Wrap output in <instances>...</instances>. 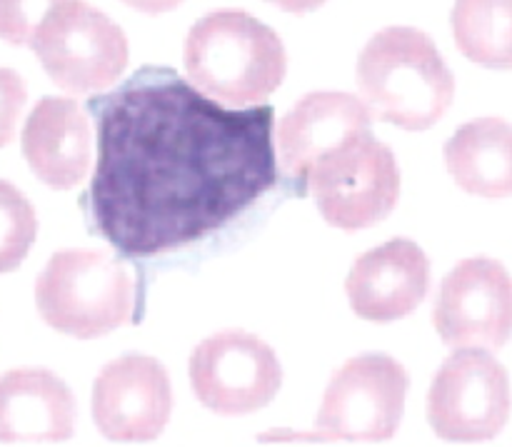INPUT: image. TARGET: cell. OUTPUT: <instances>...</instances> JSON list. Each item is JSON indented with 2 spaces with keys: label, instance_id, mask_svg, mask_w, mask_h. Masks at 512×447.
<instances>
[{
  "label": "cell",
  "instance_id": "6da1fadb",
  "mask_svg": "<svg viewBox=\"0 0 512 447\" xmlns=\"http://www.w3.org/2000/svg\"><path fill=\"white\" fill-rule=\"evenodd\" d=\"M85 108L98 160L85 205L125 258L173 253L223 230L278 185L275 113L225 108L165 65H143Z\"/></svg>",
  "mask_w": 512,
  "mask_h": 447
},
{
  "label": "cell",
  "instance_id": "5bb4252c",
  "mask_svg": "<svg viewBox=\"0 0 512 447\" xmlns=\"http://www.w3.org/2000/svg\"><path fill=\"white\" fill-rule=\"evenodd\" d=\"M78 405L63 378L48 368L0 375V445L65 443L75 435Z\"/></svg>",
  "mask_w": 512,
  "mask_h": 447
},
{
  "label": "cell",
  "instance_id": "ac0fdd59",
  "mask_svg": "<svg viewBox=\"0 0 512 447\" xmlns=\"http://www.w3.org/2000/svg\"><path fill=\"white\" fill-rule=\"evenodd\" d=\"M38 238V215L30 200L8 180H0V275L13 273Z\"/></svg>",
  "mask_w": 512,
  "mask_h": 447
},
{
  "label": "cell",
  "instance_id": "4fadbf2b",
  "mask_svg": "<svg viewBox=\"0 0 512 447\" xmlns=\"http://www.w3.org/2000/svg\"><path fill=\"white\" fill-rule=\"evenodd\" d=\"M370 118H373L370 110L353 93L315 90L303 95L280 118L275 130L278 168H283L288 180L305 185L315 160L370 130Z\"/></svg>",
  "mask_w": 512,
  "mask_h": 447
},
{
  "label": "cell",
  "instance_id": "2e32d148",
  "mask_svg": "<svg viewBox=\"0 0 512 447\" xmlns=\"http://www.w3.org/2000/svg\"><path fill=\"white\" fill-rule=\"evenodd\" d=\"M445 168L465 193L480 198L512 195V123L475 118L460 125L445 143Z\"/></svg>",
  "mask_w": 512,
  "mask_h": 447
},
{
  "label": "cell",
  "instance_id": "44dd1931",
  "mask_svg": "<svg viewBox=\"0 0 512 447\" xmlns=\"http://www.w3.org/2000/svg\"><path fill=\"white\" fill-rule=\"evenodd\" d=\"M123 3L130 5V8L140 10V13L158 15V13H168V10H175L183 0H123Z\"/></svg>",
  "mask_w": 512,
  "mask_h": 447
},
{
  "label": "cell",
  "instance_id": "ba28073f",
  "mask_svg": "<svg viewBox=\"0 0 512 447\" xmlns=\"http://www.w3.org/2000/svg\"><path fill=\"white\" fill-rule=\"evenodd\" d=\"M510 375L488 350H453L428 390V423L445 443H488L510 420Z\"/></svg>",
  "mask_w": 512,
  "mask_h": 447
},
{
  "label": "cell",
  "instance_id": "ffe728a7",
  "mask_svg": "<svg viewBox=\"0 0 512 447\" xmlns=\"http://www.w3.org/2000/svg\"><path fill=\"white\" fill-rule=\"evenodd\" d=\"M28 100V88L13 68H0V150L13 140L20 113Z\"/></svg>",
  "mask_w": 512,
  "mask_h": 447
},
{
  "label": "cell",
  "instance_id": "9a60e30c",
  "mask_svg": "<svg viewBox=\"0 0 512 447\" xmlns=\"http://www.w3.org/2000/svg\"><path fill=\"white\" fill-rule=\"evenodd\" d=\"M23 155L40 183L70 190L90 168V125L85 110L70 98L45 95L23 125Z\"/></svg>",
  "mask_w": 512,
  "mask_h": 447
},
{
  "label": "cell",
  "instance_id": "7a4b0ae2",
  "mask_svg": "<svg viewBox=\"0 0 512 447\" xmlns=\"http://www.w3.org/2000/svg\"><path fill=\"white\" fill-rule=\"evenodd\" d=\"M358 88L365 108L403 130H428L448 113L455 78L428 33L388 25L358 55Z\"/></svg>",
  "mask_w": 512,
  "mask_h": 447
},
{
  "label": "cell",
  "instance_id": "8992f818",
  "mask_svg": "<svg viewBox=\"0 0 512 447\" xmlns=\"http://www.w3.org/2000/svg\"><path fill=\"white\" fill-rule=\"evenodd\" d=\"M305 183L320 215L345 233L380 223L400 200L398 158L370 130L320 155Z\"/></svg>",
  "mask_w": 512,
  "mask_h": 447
},
{
  "label": "cell",
  "instance_id": "5b68a950",
  "mask_svg": "<svg viewBox=\"0 0 512 447\" xmlns=\"http://www.w3.org/2000/svg\"><path fill=\"white\" fill-rule=\"evenodd\" d=\"M133 293L128 268L105 250H60L35 280L40 318L78 340L103 338L128 323Z\"/></svg>",
  "mask_w": 512,
  "mask_h": 447
},
{
  "label": "cell",
  "instance_id": "8fae6325",
  "mask_svg": "<svg viewBox=\"0 0 512 447\" xmlns=\"http://www.w3.org/2000/svg\"><path fill=\"white\" fill-rule=\"evenodd\" d=\"M93 423L110 443H153L173 415V385L160 360L128 353L110 360L93 383Z\"/></svg>",
  "mask_w": 512,
  "mask_h": 447
},
{
  "label": "cell",
  "instance_id": "3957f363",
  "mask_svg": "<svg viewBox=\"0 0 512 447\" xmlns=\"http://www.w3.org/2000/svg\"><path fill=\"white\" fill-rule=\"evenodd\" d=\"M190 83L225 105L263 103L280 88L288 53L270 25L245 10H213L188 30L183 48Z\"/></svg>",
  "mask_w": 512,
  "mask_h": 447
},
{
  "label": "cell",
  "instance_id": "30bf717a",
  "mask_svg": "<svg viewBox=\"0 0 512 447\" xmlns=\"http://www.w3.org/2000/svg\"><path fill=\"white\" fill-rule=\"evenodd\" d=\"M433 325L453 350L505 348L512 338V275L505 265L493 258L460 260L440 283Z\"/></svg>",
  "mask_w": 512,
  "mask_h": 447
},
{
  "label": "cell",
  "instance_id": "9c48e42d",
  "mask_svg": "<svg viewBox=\"0 0 512 447\" xmlns=\"http://www.w3.org/2000/svg\"><path fill=\"white\" fill-rule=\"evenodd\" d=\"M188 375L200 405L223 418L268 408L283 385L275 350L248 330H220L195 345Z\"/></svg>",
  "mask_w": 512,
  "mask_h": 447
},
{
  "label": "cell",
  "instance_id": "7c38bea8",
  "mask_svg": "<svg viewBox=\"0 0 512 447\" xmlns=\"http://www.w3.org/2000/svg\"><path fill=\"white\" fill-rule=\"evenodd\" d=\"M430 288V260L418 243L395 238L355 258L345 280L350 308L370 323H395L413 313Z\"/></svg>",
  "mask_w": 512,
  "mask_h": 447
},
{
  "label": "cell",
  "instance_id": "52a82bcc",
  "mask_svg": "<svg viewBox=\"0 0 512 447\" xmlns=\"http://www.w3.org/2000/svg\"><path fill=\"white\" fill-rule=\"evenodd\" d=\"M30 48L65 93L110 88L128 65V38L103 10L85 0L55 5L30 38Z\"/></svg>",
  "mask_w": 512,
  "mask_h": 447
},
{
  "label": "cell",
  "instance_id": "d6986e66",
  "mask_svg": "<svg viewBox=\"0 0 512 447\" xmlns=\"http://www.w3.org/2000/svg\"><path fill=\"white\" fill-rule=\"evenodd\" d=\"M65 0H0V40L28 45L38 25Z\"/></svg>",
  "mask_w": 512,
  "mask_h": 447
},
{
  "label": "cell",
  "instance_id": "7402d4cb",
  "mask_svg": "<svg viewBox=\"0 0 512 447\" xmlns=\"http://www.w3.org/2000/svg\"><path fill=\"white\" fill-rule=\"evenodd\" d=\"M268 3L278 5V8L288 10V13H313L318 10L325 0H268Z\"/></svg>",
  "mask_w": 512,
  "mask_h": 447
},
{
  "label": "cell",
  "instance_id": "e0dca14e",
  "mask_svg": "<svg viewBox=\"0 0 512 447\" xmlns=\"http://www.w3.org/2000/svg\"><path fill=\"white\" fill-rule=\"evenodd\" d=\"M450 25L465 58L512 70V0H455Z\"/></svg>",
  "mask_w": 512,
  "mask_h": 447
},
{
  "label": "cell",
  "instance_id": "277c9868",
  "mask_svg": "<svg viewBox=\"0 0 512 447\" xmlns=\"http://www.w3.org/2000/svg\"><path fill=\"white\" fill-rule=\"evenodd\" d=\"M410 375L385 353H363L338 368L308 433L270 430L260 443H388L398 435Z\"/></svg>",
  "mask_w": 512,
  "mask_h": 447
}]
</instances>
